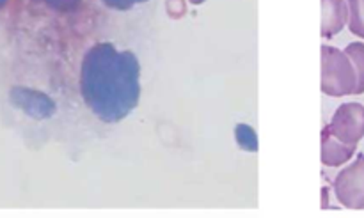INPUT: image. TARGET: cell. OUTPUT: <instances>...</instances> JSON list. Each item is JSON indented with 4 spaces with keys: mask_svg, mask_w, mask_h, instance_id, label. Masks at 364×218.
Masks as SVG:
<instances>
[{
    "mask_svg": "<svg viewBox=\"0 0 364 218\" xmlns=\"http://www.w3.org/2000/svg\"><path fill=\"white\" fill-rule=\"evenodd\" d=\"M354 144H345L340 138L331 133L329 126L322 130V163L327 167H340L347 163L354 156Z\"/></svg>",
    "mask_w": 364,
    "mask_h": 218,
    "instance_id": "5",
    "label": "cell"
},
{
    "mask_svg": "<svg viewBox=\"0 0 364 218\" xmlns=\"http://www.w3.org/2000/svg\"><path fill=\"white\" fill-rule=\"evenodd\" d=\"M322 194H323V208H326V206H327V188H323V192H322Z\"/></svg>",
    "mask_w": 364,
    "mask_h": 218,
    "instance_id": "13",
    "label": "cell"
},
{
    "mask_svg": "<svg viewBox=\"0 0 364 218\" xmlns=\"http://www.w3.org/2000/svg\"><path fill=\"white\" fill-rule=\"evenodd\" d=\"M80 92L98 119L119 123L141 98V64L134 52H119L112 43H98L84 55Z\"/></svg>",
    "mask_w": 364,
    "mask_h": 218,
    "instance_id": "1",
    "label": "cell"
},
{
    "mask_svg": "<svg viewBox=\"0 0 364 218\" xmlns=\"http://www.w3.org/2000/svg\"><path fill=\"white\" fill-rule=\"evenodd\" d=\"M358 73L350 57L334 46H322V92L333 98L355 94Z\"/></svg>",
    "mask_w": 364,
    "mask_h": 218,
    "instance_id": "2",
    "label": "cell"
},
{
    "mask_svg": "<svg viewBox=\"0 0 364 218\" xmlns=\"http://www.w3.org/2000/svg\"><path fill=\"white\" fill-rule=\"evenodd\" d=\"M345 53L350 57L352 64L358 73V87H355V94H363L364 92V45L363 43H350L345 48Z\"/></svg>",
    "mask_w": 364,
    "mask_h": 218,
    "instance_id": "7",
    "label": "cell"
},
{
    "mask_svg": "<svg viewBox=\"0 0 364 218\" xmlns=\"http://www.w3.org/2000/svg\"><path fill=\"white\" fill-rule=\"evenodd\" d=\"M167 11H169L174 18H178L180 14L185 13V2L183 0H167Z\"/></svg>",
    "mask_w": 364,
    "mask_h": 218,
    "instance_id": "12",
    "label": "cell"
},
{
    "mask_svg": "<svg viewBox=\"0 0 364 218\" xmlns=\"http://www.w3.org/2000/svg\"><path fill=\"white\" fill-rule=\"evenodd\" d=\"M39 2H45L46 6L52 7L55 11H63V13H70L75 11L80 6L82 0H39Z\"/></svg>",
    "mask_w": 364,
    "mask_h": 218,
    "instance_id": "10",
    "label": "cell"
},
{
    "mask_svg": "<svg viewBox=\"0 0 364 218\" xmlns=\"http://www.w3.org/2000/svg\"><path fill=\"white\" fill-rule=\"evenodd\" d=\"M336 197L345 208L364 209V155L341 170L334 180Z\"/></svg>",
    "mask_w": 364,
    "mask_h": 218,
    "instance_id": "3",
    "label": "cell"
},
{
    "mask_svg": "<svg viewBox=\"0 0 364 218\" xmlns=\"http://www.w3.org/2000/svg\"><path fill=\"white\" fill-rule=\"evenodd\" d=\"M348 21V4L345 0H322V38L336 36Z\"/></svg>",
    "mask_w": 364,
    "mask_h": 218,
    "instance_id": "6",
    "label": "cell"
},
{
    "mask_svg": "<svg viewBox=\"0 0 364 218\" xmlns=\"http://www.w3.org/2000/svg\"><path fill=\"white\" fill-rule=\"evenodd\" d=\"M327 126L341 142L358 146L364 137V107L361 103H343L334 112L331 124Z\"/></svg>",
    "mask_w": 364,
    "mask_h": 218,
    "instance_id": "4",
    "label": "cell"
},
{
    "mask_svg": "<svg viewBox=\"0 0 364 218\" xmlns=\"http://www.w3.org/2000/svg\"><path fill=\"white\" fill-rule=\"evenodd\" d=\"M235 137H237L238 146L242 149L251 153L258 151V137H256V131L251 126H247V124H237V128H235Z\"/></svg>",
    "mask_w": 364,
    "mask_h": 218,
    "instance_id": "9",
    "label": "cell"
},
{
    "mask_svg": "<svg viewBox=\"0 0 364 218\" xmlns=\"http://www.w3.org/2000/svg\"><path fill=\"white\" fill-rule=\"evenodd\" d=\"M348 28L352 34L364 39V0H347Z\"/></svg>",
    "mask_w": 364,
    "mask_h": 218,
    "instance_id": "8",
    "label": "cell"
},
{
    "mask_svg": "<svg viewBox=\"0 0 364 218\" xmlns=\"http://www.w3.org/2000/svg\"><path fill=\"white\" fill-rule=\"evenodd\" d=\"M148 2V0H103L107 7L110 9H117V11H128L135 6V4H142Z\"/></svg>",
    "mask_w": 364,
    "mask_h": 218,
    "instance_id": "11",
    "label": "cell"
},
{
    "mask_svg": "<svg viewBox=\"0 0 364 218\" xmlns=\"http://www.w3.org/2000/svg\"><path fill=\"white\" fill-rule=\"evenodd\" d=\"M191 2H192V4H196V6H198V4H203V2H205V0H191Z\"/></svg>",
    "mask_w": 364,
    "mask_h": 218,
    "instance_id": "14",
    "label": "cell"
}]
</instances>
